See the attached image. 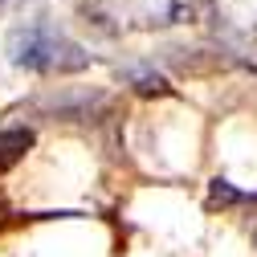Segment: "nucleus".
I'll return each instance as SVG.
<instances>
[{
  "mask_svg": "<svg viewBox=\"0 0 257 257\" xmlns=\"http://www.w3.org/2000/svg\"><path fill=\"white\" fill-rule=\"evenodd\" d=\"M9 61L29 74H78L90 66V53L66 33H57L53 25L37 21L9 33Z\"/></svg>",
  "mask_w": 257,
  "mask_h": 257,
  "instance_id": "1",
  "label": "nucleus"
},
{
  "mask_svg": "<svg viewBox=\"0 0 257 257\" xmlns=\"http://www.w3.org/2000/svg\"><path fill=\"white\" fill-rule=\"evenodd\" d=\"M5 5H9V0H0V9H5Z\"/></svg>",
  "mask_w": 257,
  "mask_h": 257,
  "instance_id": "5",
  "label": "nucleus"
},
{
  "mask_svg": "<svg viewBox=\"0 0 257 257\" xmlns=\"http://www.w3.org/2000/svg\"><path fill=\"white\" fill-rule=\"evenodd\" d=\"M37 106L45 118H57V122H98L110 110V98L106 90H53V94H41Z\"/></svg>",
  "mask_w": 257,
  "mask_h": 257,
  "instance_id": "2",
  "label": "nucleus"
},
{
  "mask_svg": "<svg viewBox=\"0 0 257 257\" xmlns=\"http://www.w3.org/2000/svg\"><path fill=\"white\" fill-rule=\"evenodd\" d=\"M118 74H122L126 86H135L139 94H147V98H164V94H172L168 78H164V74H155L151 66H122Z\"/></svg>",
  "mask_w": 257,
  "mask_h": 257,
  "instance_id": "4",
  "label": "nucleus"
},
{
  "mask_svg": "<svg viewBox=\"0 0 257 257\" xmlns=\"http://www.w3.org/2000/svg\"><path fill=\"white\" fill-rule=\"evenodd\" d=\"M33 147V126H5L0 131V176L13 172Z\"/></svg>",
  "mask_w": 257,
  "mask_h": 257,
  "instance_id": "3",
  "label": "nucleus"
}]
</instances>
